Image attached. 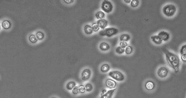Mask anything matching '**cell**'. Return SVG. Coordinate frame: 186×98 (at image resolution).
Returning <instances> with one entry per match:
<instances>
[{
    "label": "cell",
    "mask_w": 186,
    "mask_h": 98,
    "mask_svg": "<svg viewBox=\"0 0 186 98\" xmlns=\"http://www.w3.org/2000/svg\"><path fill=\"white\" fill-rule=\"evenodd\" d=\"M167 64L176 73L180 71L181 66L180 57L177 54L165 49L163 51Z\"/></svg>",
    "instance_id": "cell-1"
},
{
    "label": "cell",
    "mask_w": 186,
    "mask_h": 98,
    "mask_svg": "<svg viewBox=\"0 0 186 98\" xmlns=\"http://www.w3.org/2000/svg\"><path fill=\"white\" fill-rule=\"evenodd\" d=\"M109 77L114 80L118 83H122L125 81L126 76L125 74L119 69L111 70L108 73Z\"/></svg>",
    "instance_id": "cell-2"
},
{
    "label": "cell",
    "mask_w": 186,
    "mask_h": 98,
    "mask_svg": "<svg viewBox=\"0 0 186 98\" xmlns=\"http://www.w3.org/2000/svg\"><path fill=\"white\" fill-rule=\"evenodd\" d=\"M177 11L176 6L174 3L165 4L162 7V11L163 15L168 18L173 17L176 15Z\"/></svg>",
    "instance_id": "cell-3"
},
{
    "label": "cell",
    "mask_w": 186,
    "mask_h": 98,
    "mask_svg": "<svg viewBox=\"0 0 186 98\" xmlns=\"http://www.w3.org/2000/svg\"><path fill=\"white\" fill-rule=\"evenodd\" d=\"M119 32V30L117 28L111 27L106 28L104 30H101L99 31V35L103 37H106L108 38H112L115 35H117Z\"/></svg>",
    "instance_id": "cell-4"
},
{
    "label": "cell",
    "mask_w": 186,
    "mask_h": 98,
    "mask_svg": "<svg viewBox=\"0 0 186 98\" xmlns=\"http://www.w3.org/2000/svg\"><path fill=\"white\" fill-rule=\"evenodd\" d=\"M170 72L169 67L167 66H161L158 67L156 71V74L159 78L165 79L169 76Z\"/></svg>",
    "instance_id": "cell-5"
},
{
    "label": "cell",
    "mask_w": 186,
    "mask_h": 98,
    "mask_svg": "<svg viewBox=\"0 0 186 98\" xmlns=\"http://www.w3.org/2000/svg\"><path fill=\"white\" fill-rule=\"evenodd\" d=\"M101 8L103 12L106 13H111L114 9L113 3L110 1L104 0L101 4Z\"/></svg>",
    "instance_id": "cell-6"
},
{
    "label": "cell",
    "mask_w": 186,
    "mask_h": 98,
    "mask_svg": "<svg viewBox=\"0 0 186 98\" xmlns=\"http://www.w3.org/2000/svg\"><path fill=\"white\" fill-rule=\"evenodd\" d=\"M92 76L91 69L89 67H86L83 69L81 72V79L83 81L87 82L91 78Z\"/></svg>",
    "instance_id": "cell-7"
},
{
    "label": "cell",
    "mask_w": 186,
    "mask_h": 98,
    "mask_svg": "<svg viewBox=\"0 0 186 98\" xmlns=\"http://www.w3.org/2000/svg\"><path fill=\"white\" fill-rule=\"evenodd\" d=\"M155 82L152 80H147L145 81L144 84V88L147 92L152 93L156 88Z\"/></svg>",
    "instance_id": "cell-8"
},
{
    "label": "cell",
    "mask_w": 186,
    "mask_h": 98,
    "mask_svg": "<svg viewBox=\"0 0 186 98\" xmlns=\"http://www.w3.org/2000/svg\"><path fill=\"white\" fill-rule=\"evenodd\" d=\"M104 83L106 88L109 90L117 88L118 86V82L110 77L106 79Z\"/></svg>",
    "instance_id": "cell-9"
},
{
    "label": "cell",
    "mask_w": 186,
    "mask_h": 98,
    "mask_svg": "<svg viewBox=\"0 0 186 98\" xmlns=\"http://www.w3.org/2000/svg\"><path fill=\"white\" fill-rule=\"evenodd\" d=\"M99 71L103 74L108 73L110 71L111 67L110 64L107 62L103 63L101 64L99 68Z\"/></svg>",
    "instance_id": "cell-10"
},
{
    "label": "cell",
    "mask_w": 186,
    "mask_h": 98,
    "mask_svg": "<svg viewBox=\"0 0 186 98\" xmlns=\"http://www.w3.org/2000/svg\"><path fill=\"white\" fill-rule=\"evenodd\" d=\"M157 35L161 39L162 41L167 42L170 39L171 35L167 31L165 30H162L158 32Z\"/></svg>",
    "instance_id": "cell-11"
},
{
    "label": "cell",
    "mask_w": 186,
    "mask_h": 98,
    "mask_svg": "<svg viewBox=\"0 0 186 98\" xmlns=\"http://www.w3.org/2000/svg\"><path fill=\"white\" fill-rule=\"evenodd\" d=\"M117 90V88L108 90L104 94H101L99 98H113Z\"/></svg>",
    "instance_id": "cell-12"
},
{
    "label": "cell",
    "mask_w": 186,
    "mask_h": 98,
    "mask_svg": "<svg viewBox=\"0 0 186 98\" xmlns=\"http://www.w3.org/2000/svg\"><path fill=\"white\" fill-rule=\"evenodd\" d=\"M99 49L101 52H106L110 50V46L108 43L103 42L99 44Z\"/></svg>",
    "instance_id": "cell-13"
},
{
    "label": "cell",
    "mask_w": 186,
    "mask_h": 98,
    "mask_svg": "<svg viewBox=\"0 0 186 98\" xmlns=\"http://www.w3.org/2000/svg\"><path fill=\"white\" fill-rule=\"evenodd\" d=\"M150 39H151L152 41L155 44L157 45H161L163 43L161 39L158 35H152L150 37Z\"/></svg>",
    "instance_id": "cell-14"
},
{
    "label": "cell",
    "mask_w": 186,
    "mask_h": 98,
    "mask_svg": "<svg viewBox=\"0 0 186 98\" xmlns=\"http://www.w3.org/2000/svg\"><path fill=\"white\" fill-rule=\"evenodd\" d=\"M96 23L98 25L100 29H101V30H104V29L106 28V27L108 25V22L106 19H103L98 20Z\"/></svg>",
    "instance_id": "cell-15"
},
{
    "label": "cell",
    "mask_w": 186,
    "mask_h": 98,
    "mask_svg": "<svg viewBox=\"0 0 186 98\" xmlns=\"http://www.w3.org/2000/svg\"><path fill=\"white\" fill-rule=\"evenodd\" d=\"M77 86V83L76 81H69L66 84L65 87L67 90L69 91H72V89L76 87Z\"/></svg>",
    "instance_id": "cell-16"
},
{
    "label": "cell",
    "mask_w": 186,
    "mask_h": 98,
    "mask_svg": "<svg viewBox=\"0 0 186 98\" xmlns=\"http://www.w3.org/2000/svg\"><path fill=\"white\" fill-rule=\"evenodd\" d=\"M84 32L88 35H91L94 32L92 26L88 24L86 25L84 27Z\"/></svg>",
    "instance_id": "cell-17"
},
{
    "label": "cell",
    "mask_w": 186,
    "mask_h": 98,
    "mask_svg": "<svg viewBox=\"0 0 186 98\" xmlns=\"http://www.w3.org/2000/svg\"><path fill=\"white\" fill-rule=\"evenodd\" d=\"M86 88V93H90L93 91L94 86L93 84L91 83H86L84 85Z\"/></svg>",
    "instance_id": "cell-18"
},
{
    "label": "cell",
    "mask_w": 186,
    "mask_h": 98,
    "mask_svg": "<svg viewBox=\"0 0 186 98\" xmlns=\"http://www.w3.org/2000/svg\"><path fill=\"white\" fill-rule=\"evenodd\" d=\"M131 39V36L129 34L124 33L120 36V41L127 42Z\"/></svg>",
    "instance_id": "cell-19"
},
{
    "label": "cell",
    "mask_w": 186,
    "mask_h": 98,
    "mask_svg": "<svg viewBox=\"0 0 186 98\" xmlns=\"http://www.w3.org/2000/svg\"><path fill=\"white\" fill-rule=\"evenodd\" d=\"M95 17L98 20L105 19V13L103 11H99L95 14Z\"/></svg>",
    "instance_id": "cell-20"
},
{
    "label": "cell",
    "mask_w": 186,
    "mask_h": 98,
    "mask_svg": "<svg viewBox=\"0 0 186 98\" xmlns=\"http://www.w3.org/2000/svg\"><path fill=\"white\" fill-rule=\"evenodd\" d=\"M115 52L117 54L119 55H122L124 54H125V49L119 45L116 48V49H115Z\"/></svg>",
    "instance_id": "cell-21"
},
{
    "label": "cell",
    "mask_w": 186,
    "mask_h": 98,
    "mask_svg": "<svg viewBox=\"0 0 186 98\" xmlns=\"http://www.w3.org/2000/svg\"><path fill=\"white\" fill-rule=\"evenodd\" d=\"M2 27L4 29L8 30L10 29L11 27V24L10 21L8 20H4L2 23Z\"/></svg>",
    "instance_id": "cell-22"
},
{
    "label": "cell",
    "mask_w": 186,
    "mask_h": 98,
    "mask_svg": "<svg viewBox=\"0 0 186 98\" xmlns=\"http://www.w3.org/2000/svg\"><path fill=\"white\" fill-rule=\"evenodd\" d=\"M125 49V54L127 55H131L133 53V48L130 45H128Z\"/></svg>",
    "instance_id": "cell-23"
},
{
    "label": "cell",
    "mask_w": 186,
    "mask_h": 98,
    "mask_svg": "<svg viewBox=\"0 0 186 98\" xmlns=\"http://www.w3.org/2000/svg\"><path fill=\"white\" fill-rule=\"evenodd\" d=\"M36 36L38 40H41L44 38L45 35L42 32L39 31L36 32Z\"/></svg>",
    "instance_id": "cell-24"
},
{
    "label": "cell",
    "mask_w": 186,
    "mask_h": 98,
    "mask_svg": "<svg viewBox=\"0 0 186 98\" xmlns=\"http://www.w3.org/2000/svg\"><path fill=\"white\" fill-rule=\"evenodd\" d=\"M29 40L32 44H35L38 41L37 38L34 35H31L29 36Z\"/></svg>",
    "instance_id": "cell-25"
},
{
    "label": "cell",
    "mask_w": 186,
    "mask_h": 98,
    "mask_svg": "<svg viewBox=\"0 0 186 98\" xmlns=\"http://www.w3.org/2000/svg\"><path fill=\"white\" fill-rule=\"evenodd\" d=\"M91 26H92L93 31L94 32H97L98 31H99V30L100 29L96 22L92 23Z\"/></svg>",
    "instance_id": "cell-26"
},
{
    "label": "cell",
    "mask_w": 186,
    "mask_h": 98,
    "mask_svg": "<svg viewBox=\"0 0 186 98\" xmlns=\"http://www.w3.org/2000/svg\"><path fill=\"white\" fill-rule=\"evenodd\" d=\"M140 1L137 0H132L130 3L131 6L133 8H137L139 6Z\"/></svg>",
    "instance_id": "cell-27"
},
{
    "label": "cell",
    "mask_w": 186,
    "mask_h": 98,
    "mask_svg": "<svg viewBox=\"0 0 186 98\" xmlns=\"http://www.w3.org/2000/svg\"><path fill=\"white\" fill-rule=\"evenodd\" d=\"M71 93L74 96H78L79 94H80L79 91L78 86H76L72 89V91H71Z\"/></svg>",
    "instance_id": "cell-28"
},
{
    "label": "cell",
    "mask_w": 186,
    "mask_h": 98,
    "mask_svg": "<svg viewBox=\"0 0 186 98\" xmlns=\"http://www.w3.org/2000/svg\"><path fill=\"white\" fill-rule=\"evenodd\" d=\"M78 87L80 94H84L86 93V88L84 85H80L78 86Z\"/></svg>",
    "instance_id": "cell-29"
},
{
    "label": "cell",
    "mask_w": 186,
    "mask_h": 98,
    "mask_svg": "<svg viewBox=\"0 0 186 98\" xmlns=\"http://www.w3.org/2000/svg\"><path fill=\"white\" fill-rule=\"evenodd\" d=\"M179 54L180 55L186 54V44L183 45L180 48L179 50Z\"/></svg>",
    "instance_id": "cell-30"
},
{
    "label": "cell",
    "mask_w": 186,
    "mask_h": 98,
    "mask_svg": "<svg viewBox=\"0 0 186 98\" xmlns=\"http://www.w3.org/2000/svg\"><path fill=\"white\" fill-rule=\"evenodd\" d=\"M119 45L120 46H121L123 49H125L128 46V45L127 42L120 41L119 44Z\"/></svg>",
    "instance_id": "cell-31"
},
{
    "label": "cell",
    "mask_w": 186,
    "mask_h": 98,
    "mask_svg": "<svg viewBox=\"0 0 186 98\" xmlns=\"http://www.w3.org/2000/svg\"><path fill=\"white\" fill-rule=\"evenodd\" d=\"M180 57L181 62H182L183 63H186V54L182 55L180 56Z\"/></svg>",
    "instance_id": "cell-32"
},
{
    "label": "cell",
    "mask_w": 186,
    "mask_h": 98,
    "mask_svg": "<svg viewBox=\"0 0 186 98\" xmlns=\"http://www.w3.org/2000/svg\"><path fill=\"white\" fill-rule=\"evenodd\" d=\"M64 1L66 3L69 4V3H72L74 1H72V0H65Z\"/></svg>",
    "instance_id": "cell-33"
},
{
    "label": "cell",
    "mask_w": 186,
    "mask_h": 98,
    "mask_svg": "<svg viewBox=\"0 0 186 98\" xmlns=\"http://www.w3.org/2000/svg\"><path fill=\"white\" fill-rule=\"evenodd\" d=\"M107 91H108V90H106V89H103V90H102V91H101V94H105V93Z\"/></svg>",
    "instance_id": "cell-34"
},
{
    "label": "cell",
    "mask_w": 186,
    "mask_h": 98,
    "mask_svg": "<svg viewBox=\"0 0 186 98\" xmlns=\"http://www.w3.org/2000/svg\"><path fill=\"white\" fill-rule=\"evenodd\" d=\"M131 1L130 0H124V2L126 3H130Z\"/></svg>",
    "instance_id": "cell-35"
},
{
    "label": "cell",
    "mask_w": 186,
    "mask_h": 98,
    "mask_svg": "<svg viewBox=\"0 0 186 98\" xmlns=\"http://www.w3.org/2000/svg\"><path fill=\"white\" fill-rule=\"evenodd\" d=\"M58 98V97H56V96H52V97H51V98Z\"/></svg>",
    "instance_id": "cell-36"
}]
</instances>
